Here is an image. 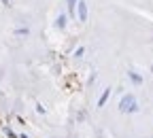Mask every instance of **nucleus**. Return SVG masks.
I'll use <instances>...</instances> for the list:
<instances>
[{
    "label": "nucleus",
    "mask_w": 153,
    "mask_h": 138,
    "mask_svg": "<svg viewBox=\"0 0 153 138\" xmlns=\"http://www.w3.org/2000/svg\"><path fill=\"white\" fill-rule=\"evenodd\" d=\"M119 108H121L123 113H132V110H136V100H134V96H125V98H121Z\"/></svg>",
    "instance_id": "nucleus-1"
},
{
    "label": "nucleus",
    "mask_w": 153,
    "mask_h": 138,
    "mask_svg": "<svg viewBox=\"0 0 153 138\" xmlns=\"http://www.w3.org/2000/svg\"><path fill=\"white\" fill-rule=\"evenodd\" d=\"M85 4H87V2H83V0L79 2V19H81V21L87 19V7H85Z\"/></svg>",
    "instance_id": "nucleus-2"
},
{
    "label": "nucleus",
    "mask_w": 153,
    "mask_h": 138,
    "mask_svg": "<svg viewBox=\"0 0 153 138\" xmlns=\"http://www.w3.org/2000/svg\"><path fill=\"white\" fill-rule=\"evenodd\" d=\"M108 96H111V91H108V89H106L104 93H102V98H100V102H98V104H100V106H104V102L108 100Z\"/></svg>",
    "instance_id": "nucleus-3"
},
{
    "label": "nucleus",
    "mask_w": 153,
    "mask_h": 138,
    "mask_svg": "<svg viewBox=\"0 0 153 138\" xmlns=\"http://www.w3.org/2000/svg\"><path fill=\"white\" fill-rule=\"evenodd\" d=\"M74 2H76V0H68V7H70V11H72V7H74Z\"/></svg>",
    "instance_id": "nucleus-4"
}]
</instances>
